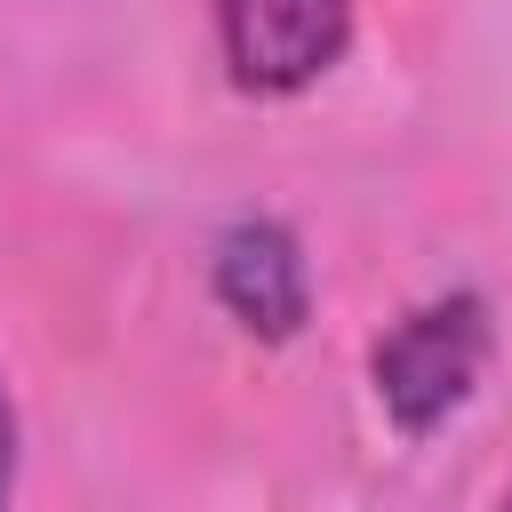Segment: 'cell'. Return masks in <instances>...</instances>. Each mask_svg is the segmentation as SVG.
I'll return each instance as SVG.
<instances>
[{
    "instance_id": "1",
    "label": "cell",
    "mask_w": 512,
    "mask_h": 512,
    "mask_svg": "<svg viewBox=\"0 0 512 512\" xmlns=\"http://www.w3.org/2000/svg\"><path fill=\"white\" fill-rule=\"evenodd\" d=\"M480 360H488V304L440 296V304H416L408 320H392L376 336L368 376H376V400L400 432H432L472 400Z\"/></svg>"
},
{
    "instance_id": "2",
    "label": "cell",
    "mask_w": 512,
    "mask_h": 512,
    "mask_svg": "<svg viewBox=\"0 0 512 512\" xmlns=\"http://www.w3.org/2000/svg\"><path fill=\"white\" fill-rule=\"evenodd\" d=\"M224 64L256 96H288L320 80L352 40V0H216Z\"/></svg>"
},
{
    "instance_id": "3",
    "label": "cell",
    "mask_w": 512,
    "mask_h": 512,
    "mask_svg": "<svg viewBox=\"0 0 512 512\" xmlns=\"http://www.w3.org/2000/svg\"><path fill=\"white\" fill-rule=\"evenodd\" d=\"M216 296L240 328H256L264 344H288L312 312V288H304V256H296V232L272 224V216H248L216 240Z\"/></svg>"
},
{
    "instance_id": "4",
    "label": "cell",
    "mask_w": 512,
    "mask_h": 512,
    "mask_svg": "<svg viewBox=\"0 0 512 512\" xmlns=\"http://www.w3.org/2000/svg\"><path fill=\"white\" fill-rule=\"evenodd\" d=\"M8 480H16V416H8V392H0V504H8Z\"/></svg>"
},
{
    "instance_id": "5",
    "label": "cell",
    "mask_w": 512,
    "mask_h": 512,
    "mask_svg": "<svg viewBox=\"0 0 512 512\" xmlns=\"http://www.w3.org/2000/svg\"><path fill=\"white\" fill-rule=\"evenodd\" d=\"M504 512H512V496H504Z\"/></svg>"
}]
</instances>
